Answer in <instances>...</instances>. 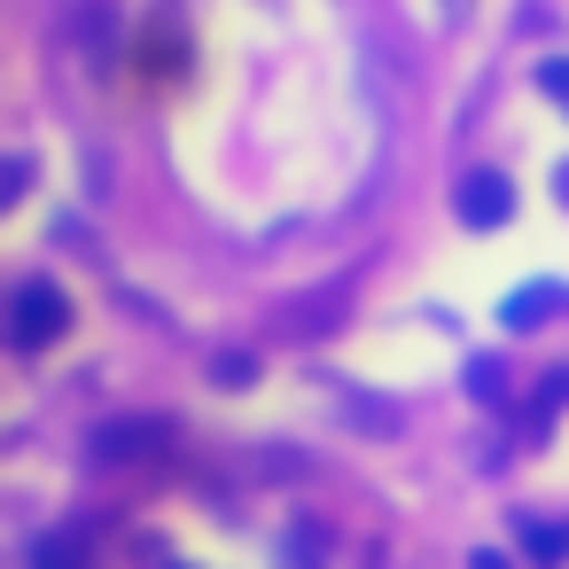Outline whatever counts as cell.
Returning <instances> with one entry per match:
<instances>
[{
  "label": "cell",
  "instance_id": "5b68a950",
  "mask_svg": "<svg viewBox=\"0 0 569 569\" xmlns=\"http://www.w3.org/2000/svg\"><path fill=\"white\" fill-rule=\"evenodd\" d=\"M515 538H522V546H530V561H546V569L569 553V530H561V522H538V515H515Z\"/></svg>",
  "mask_w": 569,
  "mask_h": 569
},
{
  "label": "cell",
  "instance_id": "52a82bcc",
  "mask_svg": "<svg viewBox=\"0 0 569 569\" xmlns=\"http://www.w3.org/2000/svg\"><path fill=\"white\" fill-rule=\"evenodd\" d=\"M211 382H219V390H242V382H258V359H250V351H219V359H211Z\"/></svg>",
  "mask_w": 569,
  "mask_h": 569
},
{
  "label": "cell",
  "instance_id": "8fae6325",
  "mask_svg": "<svg viewBox=\"0 0 569 569\" xmlns=\"http://www.w3.org/2000/svg\"><path fill=\"white\" fill-rule=\"evenodd\" d=\"M553 196H561V203H569V164H561V172H553Z\"/></svg>",
  "mask_w": 569,
  "mask_h": 569
},
{
  "label": "cell",
  "instance_id": "30bf717a",
  "mask_svg": "<svg viewBox=\"0 0 569 569\" xmlns=\"http://www.w3.org/2000/svg\"><path fill=\"white\" fill-rule=\"evenodd\" d=\"M468 569H507V553H491V546H476V553H468Z\"/></svg>",
  "mask_w": 569,
  "mask_h": 569
},
{
  "label": "cell",
  "instance_id": "8992f818",
  "mask_svg": "<svg viewBox=\"0 0 569 569\" xmlns=\"http://www.w3.org/2000/svg\"><path fill=\"white\" fill-rule=\"evenodd\" d=\"M32 569H87V546H79V530H56V538H40V546H32Z\"/></svg>",
  "mask_w": 569,
  "mask_h": 569
},
{
  "label": "cell",
  "instance_id": "9c48e42d",
  "mask_svg": "<svg viewBox=\"0 0 569 569\" xmlns=\"http://www.w3.org/2000/svg\"><path fill=\"white\" fill-rule=\"evenodd\" d=\"M538 87H546V94H569V56H546V63H538Z\"/></svg>",
  "mask_w": 569,
  "mask_h": 569
},
{
  "label": "cell",
  "instance_id": "7a4b0ae2",
  "mask_svg": "<svg viewBox=\"0 0 569 569\" xmlns=\"http://www.w3.org/2000/svg\"><path fill=\"white\" fill-rule=\"evenodd\" d=\"M172 452V421L164 413H126V421H102L94 429V460L102 468H149Z\"/></svg>",
  "mask_w": 569,
  "mask_h": 569
},
{
  "label": "cell",
  "instance_id": "ba28073f",
  "mask_svg": "<svg viewBox=\"0 0 569 569\" xmlns=\"http://www.w3.org/2000/svg\"><path fill=\"white\" fill-rule=\"evenodd\" d=\"M468 398H483V406L507 398V367L499 359H468Z\"/></svg>",
  "mask_w": 569,
  "mask_h": 569
},
{
  "label": "cell",
  "instance_id": "3957f363",
  "mask_svg": "<svg viewBox=\"0 0 569 569\" xmlns=\"http://www.w3.org/2000/svg\"><path fill=\"white\" fill-rule=\"evenodd\" d=\"M452 211H460V227H476V234H483V227H507V219H515V188H507V172H491V164L468 172V180L452 188Z\"/></svg>",
  "mask_w": 569,
  "mask_h": 569
},
{
  "label": "cell",
  "instance_id": "277c9868",
  "mask_svg": "<svg viewBox=\"0 0 569 569\" xmlns=\"http://www.w3.org/2000/svg\"><path fill=\"white\" fill-rule=\"evenodd\" d=\"M553 312H569V281H522V289L499 305V328H507V336H530V328H546Z\"/></svg>",
  "mask_w": 569,
  "mask_h": 569
},
{
  "label": "cell",
  "instance_id": "7c38bea8",
  "mask_svg": "<svg viewBox=\"0 0 569 569\" xmlns=\"http://www.w3.org/2000/svg\"><path fill=\"white\" fill-rule=\"evenodd\" d=\"M445 9H468V0H445Z\"/></svg>",
  "mask_w": 569,
  "mask_h": 569
},
{
  "label": "cell",
  "instance_id": "6da1fadb",
  "mask_svg": "<svg viewBox=\"0 0 569 569\" xmlns=\"http://www.w3.org/2000/svg\"><path fill=\"white\" fill-rule=\"evenodd\" d=\"M63 328H71V297H63L56 281H40V273H32V281H17V289H9V351H24V359H32V351H48Z\"/></svg>",
  "mask_w": 569,
  "mask_h": 569
}]
</instances>
